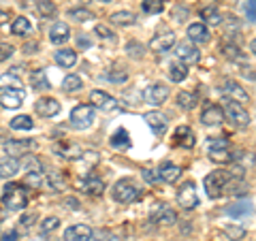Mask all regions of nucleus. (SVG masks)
<instances>
[{
  "label": "nucleus",
  "instance_id": "f257e3e1",
  "mask_svg": "<svg viewBox=\"0 0 256 241\" xmlns=\"http://www.w3.org/2000/svg\"><path fill=\"white\" fill-rule=\"evenodd\" d=\"M235 180L230 171H214L205 178V190L212 198H218L224 194V190H230L235 186Z\"/></svg>",
  "mask_w": 256,
  "mask_h": 241
},
{
  "label": "nucleus",
  "instance_id": "f03ea898",
  "mask_svg": "<svg viewBox=\"0 0 256 241\" xmlns=\"http://www.w3.org/2000/svg\"><path fill=\"white\" fill-rule=\"evenodd\" d=\"M2 205L11 212H20L28 205V194L26 188L20 186V184H6L4 192H2Z\"/></svg>",
  "mask_w": 256,
  "mask_h": 241
},
{
  "label": "nucleus",
  "instance_id": "7ed1b4c3",
  "mask_svg": "<svg viewBox=\"0 0 256 241\" xmlns=\"http://www.w3.org/2000/svg\"><path fill=\"white\" fill-rule=\"evenodd\" d=\"M114 198L118 200V203L130 205V203H134V200L141 198V190L134 186L130 180H120L114 186Z\"/></svg>",
  "mask_w": 256,
  "mask_h": 241
},
{
  "label": "nucleus",
  "instance_id": "20e7f679",
  "mask_svg": "<svg viewBox=\"0 0 256 241\" xmlns=\"http://www.w3.org/2000/svg\"><path fill=\"white\" fill-rule=\"evenodd\" d=\"M222 111H224V116L239 128H246L248 124H250V114L244 109V105H239V102H235V100H224Z\"/></svg>",
  "mask_w": 256,
  "mask_h": 241
},
{
  "label": "nucleus",
  "instance_id": "39448f33",
  "mask_svg": "<svg viewBox=\"0 0 256 241\" xmlns=\"http://www.w3.org/2000/svg\"><path fill=\"white\" fill-rule=\"evenodd\" d=\"M94 122V107L92 105H79L70 111V124L79 130H84V128H90Z\"/></svg>",
  "mask_w": 256,
  "mask_h": 241
},
{
  "label": "nucleus",
  "instance_id": "423d86ee",
  "mask_svg": "<svg viewBox=\"0 0 256 241\" xmlns=\"http://www.w3.org/2000/svg\"><path fill=\"white\" fill-rule=\"evenodd\" d=\"M178 203L182 210H194V207L198 205V196H196V186L192 182H186L180 186V192H178Z\"/></svg>",
  "mask_w": 256,
  "mask_h": 241
},
{
  "label": "nucleus",
  "instance_id": "0eeeda50",
  "mask_svg": "<svg viewBox=\"0 0 256 241\" xmlns=\"http://www.w3.org/2000/svg\"><path fill=\"white\" fill-rule=\"evenodd\" d=\"M90 100H92V105L96 109H100V111H105V114H114V111H120L122 107H120V102L114 98V96H109L105 92H100V90H94L90 94Z\"/></svg>",
  "mask_w": 256,
  "mask_h": 241
},
{
  "label": "nucleus",
  "instance_id": "6e6552de",
  "mask_svg": "<svg viewBox=\"0 0 256 241\" xmlns=\"http://www.w3.org/2000/svg\"><path fill=\"white\" fill-rule=\"evenodd\" d=\"M210 158L214 160V162H228L230 160V146L226 139H214L210 141Z\"/></svg>",
  "mask_w": 256,
  "mask_h": 241
},
{
  "label": "nucleus",
  "instance_id": "1a4fd4ad",
  "mask_svg": "<svg viewBox=\"0 0 256 241\" xmlns=\"http://www.w3.org/2000/svg\"><path fill=\"white\" fill-rule=\"evenodd\" d=\"M26 94L24 90H15V88H0V105L6 109H18L22 107Z\"/></svg>",
  "mask_w": 256,
  "mask_h": 241
},
{
  "label": "nucleus",
  "instance_id": "9d476101",
  "mask_svg": "<svg viewBox=\"0 0 256 241\" xmlns=\"http://www.w3.org/2000/svg\"><path fill=\"white\" fill-rule=\"evenodd\" d=\"M77 188L86 192V194H94V196H100L105 192V184L102 180L94 178V175H84V178L77 180Z\"/></svg>",
  "mask_w": 256,
  "mask_h": 241
},
{
  "label": "nucleus",
  "instance_id": "9b49d317",
  "mask_svg": "<svg viewBox=\"0 0 256 241\" xmlns=\"http://www.w3.org/2000/svg\"><path fill=\"white\" fill-rule=\"evenodd\" d=\"M173 43H175V34L171 30H164V32H160L158 36H154L150 41V50L154 54H164V52L171 50Z\"/></svg>",
  "mask_w": 256,
  "mask_h": 241
},
{
  "label": "nucleus",
  "instance_id": "f8f14e48",
  "mask_svg": "<svg viewBox=\"0 0 256 241\" xmlns=\"http://www.w3.org/2000/svg\"><path fill=\"white\" fill-rule=\"evenodd\" d=\"M222 94L226 96V100H235V102H239V105L248 102V92H246L237 82H224Z\"/></svg>",
  "mask_w": 256,
  "mask_h": 241
},
{
  "label": "nucleus",
  "instance_id": "ddd939ff",
  "mask_svg": "<svg viewBox=\"0 0 256 241\" xmlns=\"http://www.w3.org/2000/svg\"><path fill=\"white\" fill-rule=\"evenodd\" d=\"M64 239L66 241H90L92 239V228L88 224H75L64 230Z\"/></svg>",
  "mask_w": 256,
  "mask_h": 241
},
{
  "label": "nucleus",
  "instance_id": "4468645a",
  "mask_svg": "<svg viewBox=\"0 0 256 241\" xmlns=\"http://www.w3.org/2000/svg\"><path fill=\"white\" fill-rule=\"evenodd\" d=\"M175 52H178V58L184 64H196L198 60H201V52H198L192 43H180Z\"/></svg>",
  "mask_w": 256,
  "mask_h": 241
},
{
  "label": "nucleus",
  "instance_id": "2eb2a0df",
  "mask_svg": "<svg viewBox=\"0 0 256 241\" xmlns=\"http://www.w3.org/2000/svg\"><path fill=\"white\" fill-rule=\"evenodd\" d=\"M152 220L156 224H162V226H173V224L178 222V214L166 205H158V210L154 212V216H152Z\"/></svg>",
  "mask_w": 256,
  "mask_h": 241
},
{
  "label": "nucleus",
  "instance_id": "dca6fc26",
  "mask_svg": "<svg viewBox=\"0 0 256 241\" xmlns=\"http://www.w3.org/2000/svg\"><path fill=\"white\" fill-rule=\"evenodd\" d=\"M34 107L38 111V116H43V118H54L60 114V102L56 98H41V100H36Z\"/></svg>",
  "mask_w": 256,
  "mask_h": 241
},
{
  "label": "nucleus",
  "instance_id": "f3484780",
  "mask_svg": "<svg viewBox=\"0 0 256 241\" xmlns=\"http://www.w3.org/2000/svg\"><path fill=\"white\" fill-rule=\"evenodd\" d=\"M146 98L152 102V105H160V102H164L169 98V88L162 86V84H154L152 88H148Z\"/></svg>",
  "mask_w": 256,
  "mask_h": 241
},
{
  "label": "nucleus",
  "instance_id": "a211bd4d",
  "mask_svg": "<svg viewBox=\"0 0 256 241\" xmlns=\"http://www.w3.org/2000/svg\"><path fill=\"white\" fill-rule=\"evenodd\" d=\"M146 122L152 130L160 134L166 130V122H169V120H166L164 114H160V111H150V114H146Z\"/></svg>",
  "mask_w": 256,
  "mask_h": 241
},
{
  "label": "nucleus",
  "instance_id": "6ab92c4d",
  "mask_svg": "<svg viewBox=\"0 0 256 241\" xmlns=\"http://www.w3.org/2000/svg\"><path fill=\"white\" fill-rule=\"evenodd\" d=\"M68 26L64 22H56L54 26H52V30H50V41L54 43V45H62V43H66L68 41Z\"/></svg>",
  "mask_w": 256,
  "mask_h": 241
},
{
  "label": "nucleus",
  "instance_id": "aec40b11",
  "mask_svg": "<svg viewBox=\"0 0 256 241\" xmlns=\"http://www.w3.org/2000/svg\"><path fill=\"white\" fill-rule=\"evenodd\" d=\"M18 171H20V160L18 158H13V156L0 158V178L9 180V178H13V175H18Z\"/></svg>",
  "mask_w": 256,
  "mask_h": 241
},
{
  "label": "nucleus",
  "instance_id": "412c9836",
  "mask_svg": "<svg viewBox=\"0 0 256 241\" xmlns=\"http://www.w3.org/2000/svg\"><path fill=\"white\" fill-rule=\"evenodd\" d=\"M201 122L207 124V126H220L224 122V111L220 107H216V105L207 107L203 111V116H201Z\"/></svg>",
  "mask_w": 256,
  "mask_h": 241
},
{
  "label": "nucleus",
  "instance_id": "4be33fe9",
  "mask_svg": "<svg viewBox=\"0 0 256 241\" xmlns=\"http://www.w3.org/2000/svg\"><path fill=\"white\" fill-rule=\"evenodd\" d=\"M188 36L194 43H207L210 41V30L205 24H190L188 26Z\"/></svg>",
  "mask_w": 256,
  "mask_h": 241
},
{
  "label": "nucleus",
  "instance_id": "5701e85b",
  "mask_svg": "<svg viewBox=\"0 0 256 241\" xmlns=\"http://www.w3.org/2000/svg\"><path fill=\"white\" fill-rule=\"evenodd\" d=\"M158 175H160V180H162V182H166V184H175V182L180 180V175H182V168H180L178 164L164 162L162 166H160Z\"/></svg>",
  "mask_w": 256,
  "mask_h": 241
},
{
  "label": "nucleus",
  "instance_id": "b1692460",
  "mask_svg": "<svg viewBox=\"0 0 256 241\" xmlns=\"http://www.w3.org/2000/svg\"><path fill=\"white\" fill-rule=\"evenodd\" d=\"M226 214L233 216V218H244V216L252 214V203L250 200H237V203L226 207Z\"/></svg>",
  "mask_w": 256,
  "mask_h": 241
},
{
  "label": "nucleus",
  "instance_id": "393cba45",
  "mask_svg": "<svg viewBox=\"0 0 256 241\" xmlns=\"http://www.w3.org/2000/svg\"><path fill=\"white\" fill-rule=\"evenodd\" d=\"M175 139H178V143H180V146L182 148H194V134H192V130H190V128L188 126H180L178 128V130H175Z\"/></svg>",
  "mask_w": 256,
  "mask_h": 241
},
{
  "label": "nucleus",
  "instance_id": "a878e982",
  "mask_svg": "<svg viewBox=\"0 0 256 241\" xmlns=\"http://www.w3.org/2000/svg\"><path fill=\"white\" fill-rule=\"evenodd\" d=\"M222 54L226 56L228 60H233V62H239V64H246V56L242 54V50H239V47L235 45V43H224L222 45Z\"/></svg>",
  "mask_w": 256,
  "mask_h": 241
},
{
  "label": "nucleus",
  "instance_id": "bb28decb",
  "mask_svg": "<svg viewBox=\"0 0 256 241\" xmlns=\"http://www.w3.org/2000/svg\"><path fill=\"white\" fill-rule=\"evenodd\" d=\"M134 22H137V15L130 11H118L111 15V24H116V26H132Z\"/></svg>",
  "mask_w": 256,
  "mask_h": 241
},
{
  "label": "nucleus",
  "instance_id": "cd10ccee",
  "mask_svg": "<svg viewBox=\"0 0 256 241\" xmlns=\"http://www.w3.org/2000/svg\"><path fill=\"white\" fill-rule=\"evenodd\" d=\"M169 77H171V82H175V84L184 82V79L188 77V68H186V64H184V62H173L171 66H169Z\"/></svg>",
  "mask_w": 256,
  "mask_h": 241
},
{
  "label": "nucleus",
  "instance_id": "c85d7f7f",
  "mask_svg": "<svg viewBox=\"0 0 256 241\" xmlns=\"http://www.w3.org/2000/svg\"><path fill=\"white\" fill-rule=\"evenodd\" d=\"M30 148V141H6L4 143V150H6V154L9 156H22L24 152H28Z\"/></svg>",
  "mask_w": 256,
  "mask_h": 241
},
{
  "label": "nucleus",
  "instance_id": "c756f323",
  "mask_svg": "<svg viewBox=\"0 0 256 241\" xmlns=\"http://www.w3.org/2000/svg\"><path fill=\"white\" fill-rule=\"evenodd\" d=\"M56 62H58L60 66H64V68H70L77 62V54L73 50H60L58 54H56Z\"/></svg>",
  "mask_w": 256,
  "mask_h": 241
},
{
  "label": "nucleus",
  "instance_id": "7c9ffc66",
  "mask_svg": "<svg viewBox=\"0 0 256 241\" xmlns=\"http://www.w3.org/2000/svg\"><path fill=\"white\" fill-rule=\"evenodd\" d=\"M54 152L56 154H62L64 158H79V148L77 146H68V143H56Z\"/></svg>",
  "mask_w": 256,
  "mask_h": 241
},
{
  "label": "nucleus",
  "instance_id": "2f4dec72",
  "mask_svg": "<svg viewBox=\"0 0 256 241\" xmlns=\"http://www.w3.org/2000/svg\"><path fill=\"white\" fill-rule=\"evenodd\" d=\"M201 18L210 24V26H220L222 24V15L218 13V9H214V6H205L201 11Z\"/></svg>",
  "mask_w": 256,
  "mask_h": 241
},
{
  "label": "nucleus",
  "instance_id": "473e14b6",
  "mask_svg": "<svg viewBox=\"0 0 256 241\" xmlns=\"http://www.w3.org/2000/svg\"><path fill=\"white\" fill-rule=\"evenodd\" d=\"M32 126H34V122H32L30 116H15L11 120V128H13V130H30Z\"/></svg>",
  "mask_w": 256,
  "mask_h": 241
},
{
  "label": "nucleus",
  "instance_id": "72a5a7b5",
  "mask_svg": "<svg viewBox=\"0 0 256 241\" xmlns=\"http://www.w3.org/2000/svg\"><path fill=\"white\" fill-rule=\"evenodd\" d=\"M178 105L184 111H190L192 107L196 105V94H192V92H180L178 94Z\"/></svg>",
  "mask_w": 256,
  "mask_h": 241
},
{
  "label": "nucleus",
  "instance_id": "f704fd0d",
  "mask_svg": "<svg viewBox=\"0 0 256 241\" xmlns=\"http://www.w3.org/2000/svg\"><path fill=\"white\" fill-rule=\"evenodd\" d=\"M82 86H84V84H82V79H79L77 75H68V77L62 82V90L68 92V94H73V92L82 90Z\"/></svg>",
  "mask_w": 256,
  "mask_h": 241
},
{
  "label": "nucleus",
  "instance_id": "c9c22d12",
  "mask_svg": "<svg viewBox=\"0 0 256 241\" xmlns=\"http://www.w3.org/2000/svg\"><path fill=\"white\" fill-rule=\"evenodd\" d=\"M30 84L34 90H47V88H50V82H47L43 70H34V73L30 75Z\"/></svg>",
  "mask_w": 256,
  "mask_h": 241
},
{
  "label": "nucleus",
  "instance_id": "e433bc0d",
  "mask_svg": "<svg viewBox=\"0 0 256 241\" xmlns=\"http://www.w3.org/2000/svg\"><path fill=\"white\" fill-rule=\"evenodd\" d=\"M0 88H15V90H22V79L13 73H4L0 75Z\"/></svg>",
  "mask_w": 256,
  "mask_h": 241
},
{
  "label": "nucleus",
  "instance_id": "4c0bfd02",
  "mask_svg": "<svg viewBox=\"0 0 256 241\" xmlns=\"http://www.w3.org/2000/svg\"><path fill=\"white\" fill-rule=\"evenodd\" d=\"M36 13L43 18H52V15H56V4L52 0H36Z\"/></svg>",
  "mask_w": 256,
  "mask_h": 241
},
{
  "label": "nucleus",
  "instance_id": "58836bf2",
  "mask_svg": "<svg viewBox=\"0 0 256 241\" xmlns=\"http://www.w3.org/2000/svg\"><path fill=\"white\" fill-rule=\"evenodd\" d=\"M111 146L114 148H126L130 146V136H128V132L124 130V128H120V130L111 136Z\"/></svg>",
  "mask_w": 256,
  "mask_h": 241
},
{
  "label": "nucleus",
  "instance_id": "ea45409f",
  "mask_svg": "<svg viewBox=\"0 0 256 241\" xmlns=\"http://www.w3.org/2000/svg\"><path fill=\"white\" fill-rule=\"evenodd\" d=\"M162 9H164V0H143V11L150 15L162 13Z\"/></svg>",
  "mask_w": 256,
  "mask_h": 241
},
{
  "label": "nucleus",
  "instance_id": "a19ab883",
  "mask_svg": "<svg viewBox=\"0 0 256 241\" xmlns=\"http://www.w3.org/2000/svg\"><path fill=\"white\" fill-rule=\"evenodd\" d=\"M24 168H26V173H43V164L38 162L36 156H26L24 158Z\"/></svg>",
  "mask_w": 256,
  "mask_h": 241
},
{
  "label": "nucleus",
  "instance_id": "79ce46f5",
  "mask_svg": "<svg viewBox=\"0 0 256 241\" xmlns=\"http://www.w3.org/2000/svg\"><path fill=\"white\" fill-rule=\"evenodd\" d=\"M30 22L26 18H15L13 26H11V32L13 34H26V32H30Z\"/></svg>",
  "mask_w": 256,
  "mask_h": 241
},
{
  "label": "nucleus",
  "instance_id": "37998d69",
  "mask_svg": "<svg viewBox=\"0 0 256 241\" xmlns=\"http://www.w3.org/2000/svg\"><path fill=\"white\" fill-rule=\"evenodd\" d=\"M66 15L70 20H75V22H90V20H94L92 11H88V9H70Z\"/></svg>",
  "mask_w": 256,
  "mask_h": 241
},
{
  "label": "nucleus",
  "instance_id": "c03bdc74",
  "mask_svg": "<svg viewBox=\"0 0 256 241\" xmlns=\"http://www.w3.org/2000/svg\"><path fill=\"white\" fill-rule=\"evenodd\" d=\"M58 224H60V218H56V216H50V218H45L43 224H41V232L43 235H50L52 230L58 228Z\"/></svg>",
  "mask_w": 256,
  "mask_h": 241
},
{
  "label": "nucleus",
  "instance_id": "a18cd8bd",
  "mask_svg": "<svg viewBox=\"0 0 256 241\" xmlns=\"http://www.w3.org/2000/svg\"><path fill=\"white\" fill-rule=\"evenodd\" d=\"M94 32L102 38V41H111V43H114V38H116V34H114V32H111L107 26H96Z\"/></svg>",
  "mask_w": 256,
  "mask_h": 241
},
{
  "label": "nucleus",
  "instance_id": "49530a36",
  "mask_svg": "<svg viewBox=\"0 0 256 241\" xmlns=\"http://www.w3.org/2000/svg\"><path fill=\"white\" fill-rule=\"evenodd\" d=\"M13 54H15V47H13V45H9V43H0V62L9 60Z\"/></svg>",
  "mask_w": 256,
  "mask_h": 241
},
{
  "label": "nucleus",
  "instance_id": "de8ad7c7",
  "mask_svg": "<svg viewBox=\"0 0 256 241\" xmlns=\"http://www.w3.org/2000/svg\"><path fill=\"white\" fill-rule=\"evenodd\" d=\"M244 11H246V15H248V20L256 22V0H246Z\"/></svg>",
  "mask_w": 256,
  "mask_h": 241
},
{
  "label": "nucleus",
  "instance_id": "09e8293b",
  "mask_svg": "<svg viewBox=\"0 0 256 241\" xmlns=\"http://www.w3.org/2000/svg\"><path fill=\"white\" fill-rule=\"evenodd\" d=\"M26 184H30L32 188H38L43 184V173H26Z\"/></svg>",
  "mask_w": 256,
  "mask_h": 241
},
{
  "label": "nucleus",
  "instance_id": "8fccbe9b",
  "mask_svg": "<svg viewBox=\"0 0 256 241\" xmlns=\"http://www.w3.org/2000/svg\"><path fill=\"white\" fill-rule=\"evenodd\" d=\"M47 180H50V184H52V188H62L64 186V180H62V175L60 173H56V171H52V173H47Z\"/></svg>",
  "mask_w": 256,
  "mask_h": 241
},
{
  "label": "nucleus",
  "instance_id": "3c124183",
  "mask_svg": "<svg viewBox=\"0 0 256 241\" xmlns=\"http://www.w3.org/2000/svg\"><path fill=\"white\" fill-rule=\"evenodd\" d=\"M226 235H228L230 241H235V239H242L246 235V230L239 228V226H226Z\"/></svg>",
  "mask_w": 256,
  "mask_h": 241
},
{
  "label": "nucleus",
  "instance_id": "603ef678",
  "mask_svg": "<svg viewBox=\"0 0 256 241\" xmlns=\"http://www.w3.org/2000/svg\"><path fill=\"white\" fill-rule=\"evenodd\" d=\"M126 77H128L126 70H111V73H107L109 82H126Z\"/></svg>",
  "mask_w": 256,
  "mask_h": 241
},
{
  "label": "nucleus",
  "instance_id": "864d4df0",
  "mask_svg": "<svg viewBox=\"0 0 256 241\" xmlns=\"http://www.w3.org/2000/svg\"><path fill=\"white\" fill-rule=\"evenodd\" d=\"M143 180L150 182V184H154V182L160 180V175H156L154 171H152V168H146V171H143Z\"/></svg>",
  "mask_w": 256,
  "mask_h": 241
},
{
  "label": "nucleus",
  "instance_id": "5fc2aeb1",
  "mask_svg": "<svg viewBox=\"0 0 256 241\" xmlns=\"http://www.w3.org/2000/svg\"><path fill=\"white\" fill-rule=\"evenodd\" d=\"M186 15H188L186 9H180V6H175V9H173V18L178 20V22H184V18H186Z\"/></svg>",
  "mask_w": 256,
  "mask_h": 241
},
{
  "label": "nucleus",
  "instance_id": "6e6d98bb",
  "mask_svg": "<svg viewBox=\"0 0 256 241\" xmlns=\"http://www.w3.org/2000/svg\"><path fill=\"white\" fill-rule=\"evenodd\" d=\"M34 220H36V216H34V214L24 216V218H22V226H24V228H30V226H32V222H34Z\"/></svg>",
  "mask_w": 256,
  "mask_h": 241
},
{
  "label": "nucleus",
  "instance_id": "4d7b16f0",
  "mask_svg": "<svg viewBox=\"0 0 256 241\" xmlns=\"http://www.w3.org/2000/svg\"><path fill=\"white\" fill-rule=\"evenodd\" d=\"M126 52H134L132 56H134V58H139V56H141V54H139V52H141V47H139V45H128V47H126Z\"/></svg>",
  "mask_w": 256,
  "mask_h": 241
},
{
  "label": "nucleus",
  "instance_id": "13d9d810",
  "mask_svg": "<svg viewBox=\"0 0 256 241\" xmlns=\"http://www.w3.org/2000/svg\"><path fill=\"white\" fill-rule=\"evenodd\" d=\"M2 241H18V232L11 230V232H6V235L2 237Z\"/></svg>",
  "mask_w": 256,
  "mask_h": 241
},
{
  "label": "nucleus",
  "instance_id": "bf43d9fd",
  "mask_svg": "<svg viewBox=\"0 0 256 241\" xmlns=\"http://www.w3.org/2000/svg\"><path fill=\"white\" fill-rule=\"evenodd\" d=\"M77 43L82 45V47H90V38H86V34H82V36L77 38Z\"/></svg>",
  "mask_w": 256,
  "mask_h": 241
},
{
  "label": "nucleus",
  "instance_id": "052dcab7",
  "mask_svg": "<svg viewBox=\"0 0 256 241\" xmlns=\"http://www.w3.org/2000/svg\"><path fill=\"white\" fill-rule=\"evenodd\" d=\"M9 22V13L6 11H0V26H2V24H6Z\"/></svg>",
  "mask_w": 256,
  "mask_h": 241
},
{
  "label": "nucleus",
  "instance_id": "680f3d73",
  "mask_svg": "<svg viewBox=\"0 0 256 241\" xmlns=\"http://www.w3.org/2000/svg\"><path fill=\"white\" fill-rule=\"evenodd\" d=\"M66 205H70V210H79V203L75 198H66Z\"/></svg>",
  "mask_w": 256,
  "mask_h": 241
},
{
  "label": "nucleus",
  "instance_id": "e2e57ef3",
  "mask_svg": "<svg viewBox=\"0 0 256 241\" xmlns=\"http://www.w3.org/2000/svg\"><path fill=\"white\" fill-rule=\"evenodd\" d=\"M250 52H252V54H256V38H254V41L250 43Z\"/></svg>",
  "mask_w": 256,
  "mask_h": 241
},
{
  "label": "nucleus",
  "instance_id": "0e129e2a",
  "mask_svg": "<svg viewBox=\"0 0 256 241\" xmlns=\"http://www.w3.org/2000/svg\"><path fill=\"white\" fill-rule=\"evenodd\" d=\"M105 241H120V239H118V237H111V235H107V239H105Z\"/></svg>",
  "mask_w": 256,
  "mask_h": 241
},
{
  "label": "nucleus",
  "instance_id": "69168bd1",
  "mask_svg": "<svg viewBox=\"0 0 256 241\" xmlns=\"http://www.w3.org/2000/svg\"><path fill=\"white\" fill-rule=\"evenodd\" d=\"M82 2H94V0H82Z\"/></svg>",
  "mask_w": 256,
  "mask_h": 241
}]
</instances>
